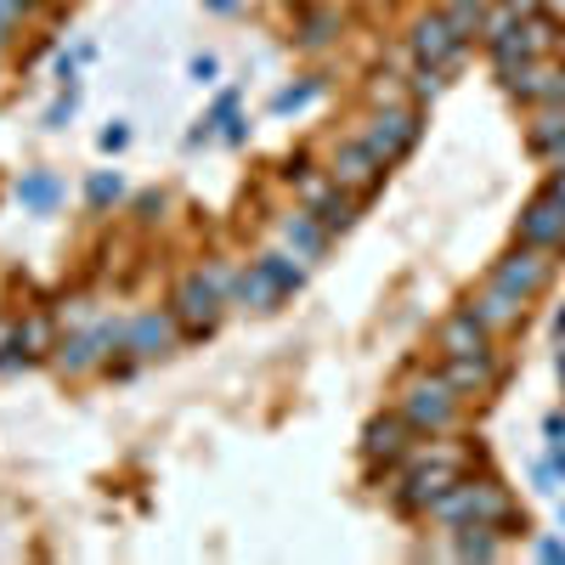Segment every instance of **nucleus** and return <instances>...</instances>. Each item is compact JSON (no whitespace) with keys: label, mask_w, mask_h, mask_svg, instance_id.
<instances>
[{"label":"nucleus","mask_w":565,"mask_h":565,"mask_svg":"<svg viewBox=\"0 0 565 565\" xmlns=\"http://www.w3.org/2000/svg\"><path fill=\"white\" fill-rule=\"evenodd\" d=\"M441 521H481V526H498V521H509V498L492 487V481H458V487H447L436 503H430Z\"/></svg>","instance_id":"obj_1"},{"label":"nucleus","mask_w":565,"mask_h":565,"mask_svg":"<svg viewBox=\"0 0 565 565\" xmlns=\"http://www.w3.org/2000/svg\"><path fill=\"white\" fill-rule=\"evenodd\" d=\"M452 413H458L452 380H413L407 396H402V418L413 424V430H441Z\"/></svg>","instance_id":"obj_2"},{"label":"nucleus","mask_w":565,"mask_h":565,"mask_svg":"<svg viewBox=\"0 0 565 565\" xmlns=\"http://www.w3.org/2000/svg\"><path fill=\"white\" fill-rule=\"evenodd\" d=\"M367 153L380 159V164H396L413 141H418V114L413 108H391V114H373V125H367Z\"/></svg>","instance_id":"obj_3"},{"label":"nucleus","mask_w":565,"mask_h":565,"mask_svg":"<svg viewBox=\"0 0 565 565\" xmlns=\"http://www.w3.org/2000/svg\"><path fill=\"white\" fill-rule=\"evenodd\" d=\"M170 306H175V322L186 328V334H210V328L221 322V295L210 289V277H186Z\"/></svg>","instance_id":"obj_4"},{"label":"nucleus","mask_w":565,"mask_h":565,"mask_svg":"<svg viewBox=\"0 0 565 565\" xmlns=\"http://www.w3.org/2000/svg\"><path fill=\"white\" fill-rule=\"evenodd\" d=\"M548 260H543V249L537 244H526V249H514L503 266H498V289H509L514 300H532L537 289H543V282H548Z\"/></svg>","instance_id":"obj_5"},{"label":"nucleus","mask_w":565,"mask_h":565,"mask_svg":"<svg viewBox=\"0 0 565 565\" xmlns=\"http://www.w3.org/2000/svg\"><path fill=\"white\" fill-rule=\"evenodd\" d=\"M119 340H125L119 322H97V328H85V334H74V340L57 345V367L63 373H85V367L103 362V345H119Z\"/></svg>","instance_id":"obj_6"},{"label":"nucleus","mask_w":565,"mask_h":565,"mask_svg":"<svg viewBox=\"0 0 565 565\" xmlns=\"http://www.w3.org/2000/svg\"><path fill=\"white\" fill-rule=\"evenodd\" d=\"M170 340H175V311H148V317H136V322H125V351L130 356H164L170 351Z\"/></svg>","instance_id":"obj_7"},{"label":"nucleus","mask_w":565,"mask_h":565,"mask_svg":"<svg viewBox=\"0 0 565 565\" xmlns=\"http://www.w3.org/2000/svg\"><path fill=\"white\" fill-rule=\"evenodd\" d=\"M380 170L385 164L367 153V141H351V148L334 153V170H328V175H334V186H345V193H367V186L380 181Z\"/></svg>","instance_id":"obj_8"},{"label":"nucleus","mask_w":565,"mask_h":565,"mask_svg":"<svg viewBox=\"0 0 565 565\" xmlns=\"http://www.w3.org/2000/svg\"><path fill=\"white\" fill-rule=\"evenodd\" d=\"M565 238V210L554 199H537L526 215H521V244H537V249H554Z\"/></svg>","instance_id":"obj_9"},{"label":"nucleus","mask_w":565,"mask_h":565,"mask_svg":"<svg viewBox=\"0 0 565 565\" xmlns=\"http://www.w3.org/2000/svg\"><path fill=\"white\" fill-rule=\"evenodd\" d=\"M463 45V34L452 29V18H424L418 29H413V52L424 57V63H441V57H452Z\"/></svg>","instance_id":"obj_10"},{"label":"nucleus","mask_w":565,"mask_h":565,"mask_svg":"<svg viewBox=\"0 0 565 565\" xmlns=\"http://www.w3.org/2000/svg\"><path fill=\"white\" fill-rule=\"evenodd\" d=\"M441 351L447 356H487V328L476 311H458L447 328H441Z\"/></svg>","instance_id":"obj_11"},{"label":"nucleus","mask_w":565,"mask_h":565,"mask_svg":"<svg viewBox=\"0 0 565 565\" xmlns=\"http://www.w3.org/2000/svg\"><path fill=\"white\" fill-rule=\"evenodd\" d=\"M407 430H413V424L407 418H380V424H367V441H362V452L373 458V463H391V458H402L407 452Z\"/></svg>","instance_id":"obj_12"},{"label":"nucleus","mask_w":565,"mask_h":565,"mask_svg":"<svg viewBox=\"0 0 565 565\" xmlns=\"http://www.w3.org/2000/svg\"><path fill=\"white\" fill-rule=\"evenodd\" d=\"M282 238L295 244V255H300V260H317V255H322V244H328V226H317V221H311V210H295L289 221H282Z\"/></svg>","instance_id":"obj_13"},{"label":"nucleus","mask_w":565,"mask_h":565,"mask_svg":"<svg viewBox=\"0 0 565 565\" xmlns=\"http://www.w3.org/2000/svg\"><path fill=\"white\" fill-rule=\"evenodd\" d=\"M255 271H260V277L271 282V289H277V300H282V295H295L300 282H306V271H300L289 255H260V260H255Z\"/></svg>","instance_id":"obj_14"},{"label":"nucleus","mask_w":565,"mask_h":565,"mask_svg":"<svg viewBox=\"0 0 565 565\" xmlns=\"http://www.w3.org/2000/svg\"><path fill=\"white\" fill-rule=\"evenodd\" d=\"M469 311L481 317V328H509L514 317H521V300H514L509 289H492V295H481V300L469 306Z\"/></svg>","instance_id":"obj_15"},{"label":"nucleus","mask_w":565,"mask_h":565,"mask_svg":"<svg viewBox=\"0 0 565 565\" xmlns=\"http://www.w3.org/2000/svg\"><path fill=\"white\" fill-rule=\"evenodd\" d=\"M447 380H452V391H481V385L492 380V362H487V356H452Z\"/></svg>","instance_id":"obj_16"},{"label":"nucleus","mask_w":565,"mask_h":565,"mask_svg":"<svg viewBox=\"0 0 565 565\" xmlns=\"http://www.w3.org/2000/svg\"><path fill=\"white\" fill-rule=\"evenodd\" d=\"M232 300H238V306H255V311H266V306L277 300V289H271V282H266L260 271H244L238 282H232Z\"/></svg>","instance_id":"obj_17"},{"label":"nucleus","mask_w":565,"mask_h":565,"mask_svg":"<svg viewBox=\"0 0 565 565\" xmlns=\"http://www.w3.org/2000/svg\"><path fill=\"white\" fill-rule=\"evenodd\" d=\"M18 199H23L29 210H52V204H57V175H23V181H18Z\"/></svg>","instance_id":"obj_18"},{"label":"nucleus","mask_w":565,"mask_h":565,"mask_svg":"<svg viewBox=\"0 0 565 565\" xmlns=\"http://www.w3.org/2000/svg\"><path fill=\"white\" fill-rule=\"evenodd\" d=\"M18 351H23V356L52 351V322H45V317H29V322L18 328Z\"/></svg>","instance_id":"obj_19"},{"label":"nucleus","mask_w":565,"mask_h":565,"mask_svg":"<svg viewBox=\"0 0 565 565\" xmlns=\"http://www.w3.org/2000/svg\"><path fill=\"white\" fill-rule=\"evenodd\" d=\"M559 141H565V119H554V114H548V119H537L532 148H543V153H548V148H559Z\"/></svg>","instance_id":"obj_20"},{"label":"nucleus","mask_w":565,"mask_h":565,"mask_svg":"<svg viewBox=\"0 0 565 565\" xmlns=\"http://www.w3.org/2000/svg\"><path fill=\"white\" fill-rule=\"evenodd\" d=\"M90 199H97V204L119 199V175H97V181H90Z\"/></svg>","instance_id":"obj_21"},{"label":"nucleus","mask_w":565,"mask_h":565,"mask_svg":"<svg viewBox=\"0 0 565 565\" xmlns=\"http://www.w3.org/2000/svg\"><path fill=\"white\" fill-rule=\"evenodd\" d=\"M29 7H34V0H0V23H23Z\"/></svg>","instance_id":"obj_22"},{"label":"nucleus","mask_w":565,"mask_h":565,"mask_svg":"<svg viewBox=\"0 0 565 565\" xmlns=\"http://www.w3.org/2000/svg\"><path fill=\"white\" fill-rule=\"evenodd\" d=\"M311 90H317V85H295V90H282V97H277V108H300V103L311 97Z\"/></svg>","instance_id":"obj_23"},{"label":"nucleus","mask_w":565,"mask_h":565,"mask_svg":"<svg viewBox=\"0 0 565 565\" xmlns=\"http://www.w3.org/2000/svg\"><path fill=\"white\" fill-rule=\"evenodd\" d=\"M548 199H554V204H559V210H565V170H559V175H554V186H548Z\"/></svg>","instance_id":"obj_24"},{"label":"nucleus","mask_w":565,"mask_h":565,"mask_svg":"<svg viewBox=\"0 0 565 565\" xmlns=\"http://www.w3.org/2000/svg\"><path fill=\"white\" fill-rule=\"evenodd\" d=\"M537 7V0H509V12H532Z\"/></svg>","instance_id":"obj_25"},{"label":"nucleus","mask_w":565,"mask_h":565,"mask_svg":"<svg viewBox=\"0 0 565 565\" xmlns=\"http://www.w3.org/2000/svg\"><path fill=\"white\" fill-rule=\"evenodd\" d=\"M7 40H12V23H0V52H7Z\"/></svg>","instance_id":"obj_26"},{"label":"nucleus","mask_w":565,"mask_h":565,"mask_svg":"<svg viewBox=\"0 0 565 565\" xmlns=\"http://www.w3.org/2000/svg\"><path fill=\"white\" fill-rule=\"evenodd\" d=\"M210 7H221V12H232V0H210Z\"/></svg>","instance_id":"obj_27"},{"label":"nucleus","mask_w":565,"mask_h":565,"mask_svg":"<svg viewBox=\"0 0 565 565\" xmlns=\"http://www.w3.org/2000/svg\"><path fill=\"white\" fill-rule=\"evenodd\" d=\"M559 170H565V141H559Z\"/></svg>","instance_id":"obj_28"},{"label":"nucleus","mask_w":565,"mask_h":565,"mask_svg":"<svg viewBox=\"0 0 565 565\" xmlns=\"http://www.w3.org/2000/svg\"><path fill=\"white\" fill-rule=\"evenodd\" d=\"M463 7H487V0H463Z\"/></svg>","instance_id":"obj_29"},{"label":"nucleus","mask_w":565,"mask_h":565,"mask_svg":"<svg viewBox=\"0 0 565 565\" xmlns=\"http://www.w3.org/2000/svg\"><path fill=\"white\" fill-rule=\"evenodd\" d=\"M548 7H554V12H559V7H565V0H548Z\"/></svg>","instance_id":"obj_30"}]
</instances>
